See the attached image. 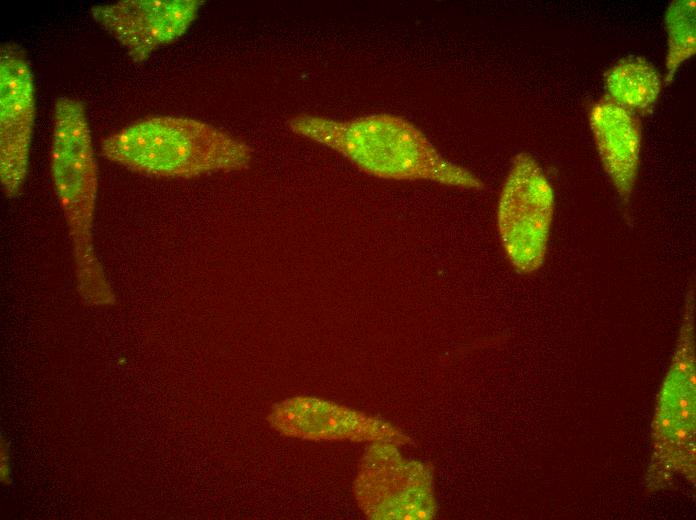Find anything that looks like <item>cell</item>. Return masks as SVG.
<instances>
[{"instance_id": "1", "label": "cell", "mask_w": 696, "mask_h": 520, "mask_svg": "<svg viewBox=\"0 0 696 520\" xmlns=\"http://www.w3.org/2000/svg\"><path fill=\"white\" fill-rule=\"evenodd\" d=\"M302 137L327 146L363 172L389 180H426L446 186L482 190L484 182L471 171L447 160L414 124L391 115L375 114L334 120L300 114L289 121Z\"/></svg>"}, {"instance_id": "2", "label": "cell", "mask_w": 696, "mask_h": 520, "mask_svg": "<svg viewBox=\"0 0 696 520\" xmlns=\"http://www.w3.org/2000/svg\"><path fill=\"white\" fill-rule=\"evenodd\" d=\"M50 172L68 227L80 299L89 306H113L116 297L93 239L97 162L85 105L79 99L60 97L55 102Z\"/></svg>"}, {"instance_id": "3", "label": "cell", "mask_w": 696, "mask_h": 520, "mask_svg": "<svg viewBox=\"0 0 696 520\" xmlns=\"http://www.w3.org/2000/svg\"><path fill=\"white\" fill-rule=\"evenodd\" d=\"M101 154L152 177L192 178L247 168L252 149L206 122L173 116L135 121L101 142Z\"/></svg>"}, {"instance_id": "4", "label": "cell", "mask_w": 696, "mask_h": 520, "mask_svg": "<svg viewBox=\"0 0 696 520\" xmlns=\"http://www.w3.org/2000/svg\"><path fill=\"white\" fill-rule=\"evenodd\" d=\"M555 208L553 188L540 164L517 154L500 191L497 229L504 253L519 273L544 263Z\"/></svg>"}, {"instance_id": "5", "label": "cell", "mask_w": 696, "mask_h": 520, "mask_svg": "<svg viewBox=\"0 0 696 520\" xmlns=\"http://www.w3.org/2000/svg\"><path fill=\"white\" fill-rule=\"evenodd\" d=\"M360 509L372 519H427L434 501L431 476L418 462L403 459L393 443L373 442L354 482Z\"/></svg>"}, {"instance_id": "6", "label": "cell", "mask_w": 696, "mask_h": 520, "mask_svg": "<svg viewBox=\"0 0 696 520\" xmlns=\"http://www.w3.org/2000/svg\"><path fill=\"white\" fill-rule=\"evenodd\" d=\"M35 119L33 74L25 50L14 42L0 46V182L13 198L28 173Z\"/></svg>"}, {"instance_id": "7", "label": "cell", "mask_w": 696, "mask_h": 520, "mask_svg": "<svg viewBox=\"0 0 696 520\" xmlns=\"http://www.w3.org/2000/svg\"><path fill=\"white\" fill-rule=\"evenodd\" d=\"M202 4L199 0H122L94 5L90 14L134 62H142L180 38Z\"/></svg>"}, {"instance_id": "8", "label": "cell", "mask_w": 696, "mask_h": 520, "mask_svg": "<svg viewBox=\"0 0 696 520\" xmlns=\"http://www.w3.org/2000/svg\"><path fill=\"white\" fill-rule=\"evenodd\" d=\"M267 422L280 435L302 440L395 444L404 438L376 417L312 396H294L275 404Z\"/></svg>"}, {"instance_id": "9", "label": "cell", "mask_w": 696, "mask_h": 520, "mask_svg": "<svg viewBox=\"0 0 696 520\" xmlns=\"http://www.w3.org/2000/svg\"><path fill=\"white\" fill-rule=\"evenodd\" d=\"M589 124L602 167L621 203L627 206L640 165V118L605 95L590 107Z\"/></svg>"}, {"instance_id": "10", "label": "cell", "mask_w": 696, "mask_h": 520, "mask_svg": "<svg viewBox=\"0 0 696 520\" xmlns=\"http://www.w3.org/2000/svg\"><path fill=\"white\" fill-rule=\"evenodd\" d=\"M604 82L606 96L637 116L652 112L663 85L657 68L639 56L618 60L606 71Z\"/></svg>"}, {"instance_id": "11", "label": "cell", "mask_w": 696, "mask_h": 520, "mask_svg": "<svg viewBox=\"0 0 696 520\" xmlns=\"http://www.w3.org/2000/svg\"><path fill=\"white\" fill-rule=\"evenodd\" d=\"M695 1L675 0L665 13L667 32L666 73L664 84L668 85L680 66L696 52Z\"/></svg>"}, {"instance_id": "12", "label": "cell", "mask_w": 696, "mask_h": 520, "mask_svg": "<svg viewBox=\"0 0 696 520\" xmlns=\"http://www.w3.org/2000/svg\"><path fill=\"white\" fill-rule=\"evenodd\" d=\"M0 482L3 486H10L13 482V463L11 447L5 437L0 441Z\"/></svg>"}, {"instance_id": "13", "label": "cell", "mask_w": 696, "mask_h": 520, "mask_svg": "<svg viewBox=\"0 0 696 520\" xmlns=\"http://www.w3.org/2000/svg\"><path fill=\"white\" fill-rule=\"evenodd\" d=\"M687 404H688V402H687V400H686V399H681V401H680V406H681V407H683V408H684V407H686V406H687Z\"/></svg>"}, {"instance_id": "14", "label": "cell", "mask_w": 696, "mask_h": 520, "mask_svg": "<svg viewBox=\"0 0 696 520\" xmlns=\"http://www.w3.org/2000/svg\"><path fill=\"white\" fill-rule=\"evenodd\" d=\"M688 416H689V413H688L687 411H683V412H682V417H683V418L686 419V418H688Z\"/></svg>"}, {"instance_id": "15", "label": "cell", "mask_w": 696, "mask_h": 520, "mask_svg": "<svg viewBox=\"0 0 696 520\" xmlns=\"http://www.w3.org/2000/svg\"><path fill=\"white\" fill-rule=\"evenodd\" d=\"M668 424H669V421H668L667 419H664V420L662 421V425H663L664 427H666Z\"/></svg>"}]
</instances>
